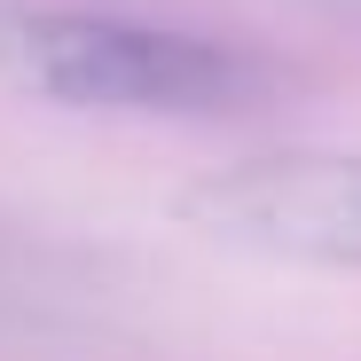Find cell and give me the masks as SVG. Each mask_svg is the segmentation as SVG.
I'll use <instances>...</instances> for the list:
<instances>
[{
	"label": "cell",
	"instance_id": "1",
	"mask_svg": "<svg viewBox=\"0 0 361 361\" xmlns=\"http://www.w3.org/2000/svg\"><path fill=\"white\" fill-rule=\"evenodd\" d=\"M0 79L39 102L118 110V118H235L283 87L267 55L235 39L110 16V8H8Z\"/></svg>",
	"mask_w": 361,
	"mask_h": 361
},
{
	"label": "cell",
	"instance_id": "2",
	"mask_svg": "<svg viewBox=\"0 0 361 361\" xmlns=\"http://www.w3.org/2000/svg\"><path fill=\"white\" fill-rule=\"evenodd\" d=\"M189 212L252 252L361 267V157H252L204 180Z\"/></svg>",
	"mask_w": 361,
	"mask_h": 361
},
{
	"label": "cell",
	"instance_id": "3",
	"mask_svg": "<svg viewBox=\"0 0 361 361\" xmlns=\"http://www.w3.org/2000/svg\"><path fill=\"white\" fill-rule=\"evenodd\" d=\"M314 8H330V16H361V0H314Z\"/></svg>",
	"mask_w": 361,
	"mask_h": 361
}]
</instances>
